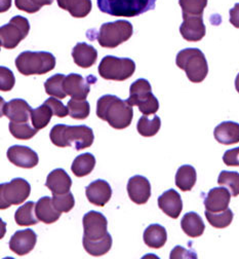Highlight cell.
Returning a JSON list of instances; mask_svg holds the SVG:
<instances>
[{
    "label": "cell",
    "instance_id": "cell-1",
    "mask_svg": "<svg viewBox=\"0 0 239 259\" xmlns=\"http://www.w3.org/2000/svg\"><path fill=\"white\" fill-rule=\"evenodd\" d=\"M97 116L107 121L113 128L123 130L130 125L133 110L126 100L123 101L113 95H105L97 102Z\"/></svg>",
    "mask_w": 239,
    "mask_h": 259
},
{
    "label": "cell",
    "instance_id": "cell-2",
    "mask_svg": "<svg viewBox=\"0 0 239 259\" xmlns=\"http://www.w3.org/2000/svg\"><path fill=\"white\" fill-rule=\"evenodd\" d=\"M50 138L52 143L58 147H73L76 150H81L92 145L94 135L92 130L85 124L67 125L60 123L51 130Z\"/></svg>",
    "mask_w": 239,
    "mask_h": 259
},
{
    "label": "cell",
    "instance_id": "cell-3",
    "mask_svg": "<svg viewBox=\"0 0 239 259\" xmlns=\"http://www.w3.org/2000/svg\"><path fill=\"white\" fill-rule=\"evenodd\" d=\"M56 63V58L51 53L26 51L17 57L16 67L25 76L42 75L52 71Z\"/></svg>",
    "mask_w": 239,
    "mask_h": 259
},
{
    "label": "cell",
    "instance_id": "cell-4",
    "mask_svg": "<svg viewBox=\"0 0 239 259\" xmlns=\"http://www.w3.org/2000/svg\"><path fill=\"white\" fill-rule=\"evenodd\" d=\"M177 66L186 72L191 82H202L209 73V65L204 54L199 49H185L178 53Z\"/></svg>",
    "mask_w": 239,
    "mask_h": 259
},
{
    "label": "cell",
    "instance_id": "cell-5",
    "mask_svg": "<svg viewBox=\"0 0 239 259\" xmlns=\"http://www.w3.org/2000/svg\"><path fill=\"white\" fill-rule=\"evenodd\" d=\"M156 0H98L102 13L113 17L132 18L155 9Z\"/></svg>",
    "mask_w": 239,
    "mask_h": 259
},
{
    "label": "cell",
    "instance_id": "cell-6",
    "mask_svg": "<svg viewBox=\"0 0 239 259\" xmlns=\"http://www.w3.org/2000/svg\"><path fill=\"white\" fill-rule=\"evenodd\" d=\"M126 102L131 106H138L145 115L155 114L159 109V102L152 94V88L147 79L140 78L132 82Z\"/></svg>",
    "mask_w": 239,
    "mask_h": 259
},
{
    "label": "cell",
    "instance_id": "cell-7",
    "mask_svg": "<svg viewBox=\"0 0 239 259\" xmlns=\"http://www.w3.org/2000/svg\"><path fill=\"white\" fill-rule=\"evenodd\" d=\"M132 33V25L127 21L119 20L102 25L97 34V39L102 48L115 49L127 41Z\"/></svg>",
    "mask_w": 239,
    "mask_h": 259
},
{
    "label": "cell",
    "instance_id": "cell-8",
    "mask_svg": "<svg viewBox=\"0 0 239 259\" xmlns=\"http://www.w3.org/2000/svg\"><path fill=\"white\" fill-rule=\"evenodd\" d=\"M135 63L129 58L106 56L99 65V74L107 80L123 81L132 76Z\"/></svg>",
    "mask_w": 239,
    "mask_h": 259
},
{
    "label": "cell",
    "instance_id": "cell-9",
    "mask_svg": "<svg viewBox=\"0 0 239 259\" xmlns=\"http://www.w3.org/2000/svg\"><path fill=\"white\" fill-rule=\"evenodd\" d=\"M31 185L23 178H15L0 185V209L23 204L30 196Z\"/></svg>",
    "mask_w": 239,
    "mask_h": 259
},
{
    "label": "cell",
    "instance_id": "cell-10",
    "mask_svg": "<svg viewBox=\"0 0 239 259\" xmlns=\"http://www.w3.org/2000/svg\"><path fill=\"white\" fill-rule=\"evenodd\" d=\"M29 31L30 23L26 18L22 16L12 18L9 24L0 28V46L7 50H14L28 36Z\"/></svg>",
    "mask_w": 239,
    "mask_h": 259
},
{
    "label": "cell",
    "instance_id": "cell-11",
    "mask_svg": "<svg viewBox=\"0 0 239 259\" xmlns=\"http://www.w3.org/2000/svg\"><path fill=\"white\" fill-rule=\"evenodd\" d=\"M83 239L89 242L103 240L109 234L107 218L100 212L90 211L83 216Z\"/></svg>",
    "mask_w": 239,
    "mask_h": 259
},
{
    "label": "cell",
    "instance_id": "cell-12",
    "mask_svg": "<svg viewBox=\"0 0 239 259\" xmlns=\"http://www.w3.org/2000/svg\"><path fill=\"white\" fill-rule=\"evenodd\" d=\"M95 77L89 76L84 78L80 74L71 73L67 75L64 80V91L72 99H86L90 92V84L95 82Z\"/></svg>",
    "mask_w": 239,
    "mask_h": 259
},
{
    "label": "cell",
    "instance_id": "cell-13",
    "mask_svg": "<svg viewBox=\"0 0 239 259\" xmlns=\"http://www.w3.org/2000/svg\"><path fill=\"white\" fill-rule=\"evenodd\" d=\"M180 33L187 41H200L207 33V28L203 23L202 16L183 15V23L180 27Z\"/></svg>",
    "mask_w": 239,
    "mask_h": 259
},
{
    "label": "cell",
    "instance_id": "cell-14",
    "mask_svg": "<svg viewBox=\"0 0 239 259\" xmlns=\"http://www.w3.org/2000/svg\"><path fill=\"white\" fill-rule=\"evenodd\" d=\"M8 158L11 163L19 168L32 169L38 165V154L27 146L14 145L8 150Z\"/></svg>",
    "mask_w": 239,
    "mask_h": 259
},
{
    "label": "cell",
    "instance_id": "cell-15",
    "mask_svg": "<svg viewBox=\"0 0 239 259\" xmlns=\"http://www.w3.org/2000/svg\"><path fill=\"white\" fill-rule=\"evenodd\" d=\"M127 193L131 202L136 205H144L151 197V184L149 180L141 175L131 177L127 182Z\"/></svg>",
    "mask_w": 239,
    "mask_h": 259
},
{
    "label": "cell",
    "instance_id": "cell-16",
    "mask_svg": "<svg viewBox=\"0 0 239 259\" xmlns=\"http://www.w3.org/2000/svg\"><path fill=\"white\" fill-rule=\"evenodd\" d=\"M37 242V235L35 232L27 229L16 232L10 240V249L19 256L29 254Z\"/></svg>",
    "mask_w": 239,
    "mask_h": 259
},
{
    "label": "cell",
    "instance_id": "cell-17",
    "mask_svg": "<svg viewBox=\"0 0 239 259\" xmlns=\"http://www.w3.org/2000/svg\"><path fill=\"white\" fill-rule=\"evenodd\" d=\"M85 194L90 204L104 207L112 197V189L107 181L98 179L85 187Z\"/></svg>",
    "mask_w": 239,
    "mask_h": 259
},
{
    "label": "cell",
    "instance_id": "cell-18",
    "mask_svg": "<svg viewBox=\"0 0 239 259\" xmlns=\"http://www.w3.org/2000/svg\"><path fill=\"white\" fill-rule=\"evenodd\" d=\"M31 111L32 108L23 99H13L2 107V115L15 122H29Z\"/></svg>",
    "mask_w": 239,
    "mask_h": 259
},
{
    "label": "cell",
    "instance_id": "cell-19",
    "mask_svg": "<svg viewBox=\"0 0 239 259\" xmlns=\"http://www.w3.org/2000/svg\"><path fill=\"white\" fill-rule=\"evenodd\" d=\"M159 209L168 217L177 219L183 210V202L179 192L175 189H168L158 198Z\"/></svg>",
    "mask_w": 239,
    "mask_h": 259
},
{
    "label": "cell",
    "instance_id": "cell-20",
    "mask_svg": "<svg viewBox=\"0 0 239 259\" xmlns=\"http://www.w3.org/2000/svg\"><path fill=\"white\" fill-rule=\"evenodd\" d=\"M231 194L225 187H215L209 191L204 199V207L210 212L219 213L228 209Z\"/></svg>",
    "mask_w": 239,
    "mask_h": 259
},
{
    "label": "cell",
    "instance_id": "cell-21",
    "mask_svg": "<svg viewBox=\"0 0 239 259\" xmlns=\"http://www.w3.org/2000/svg\"><path fill=\"white\" fill-rule=\"evenodd\" d=\"M45 186L53 194H63L70 191L72 180L65 170L56 169L47 175Z\"/></svg>",
    "mask_w": 239,
    "mask_h": 259
},
{
    "label": "cell",
    "instance_id": "cell-22",
    "mask_svg": "<svg viewBox=\"0 0 239 259\" xmlns=\"http://www.w3.org/2000/svg\"><path fill=\"white\" fill-rule=\"evenodd\" d=\"M72 58L78 67L89 68L97 62L98 52L92 46L79 42L72 50Z\"/></svg>",
    "mask_w": 239,
    "mask_h": 259
},
{
    "label": "cell",
    "instance_id": "cell-23",
    "mask_svg": "<svg viewBox=\"0 0 239 259\" xmlns=\"http://www.w3.org/2000/svg\"><path fill=\"white\" fill-rule=\"evenodd\" d=\"M214 136L221 144H236L239 142V123L234 121H224L215 127Z\"/></svg>",
    "mask_w": 239,
    "mask_h": 259
},
{
    "label": "cell",
    "instance_id": "cell-24",
    "mask_svg": "<svg viewBox=\"0 0 239 259\" xmlns=\"http://www.w3.org/2000/svg\"><path fill=\"white\" fill-rule=\"evenodd\" d=\"M35 214L40 222L45 224H52L59 220L61 214L53 204V198L42 197L36 203Z\"/></svg>",
    "mask_w": 239,
    "mask_h": 259
},
{
    "label": "cell",
    "instance_id": "cell-25",
    "mask_svg": "<svg viewBox=\"0 0 239 259\" xmlns=\"http://www.w3.org/2000/svg\"><path fill=\"white\" fill-rule=\"evenodd\" d=\"M181 228L188 237L198 238L203 235L206 225H204L202 218L197 213L189 212L182 218Z\"/></svg>",
    "mask_w": 239,
    "mask_h": 259
},
{
    "label": "cell",
    "instance_id": "cell-26",
    "mask_svg": "<svg viewBox=\"0 0 239 259\" xmlns=\"http://www.w3.org/2000/svg\"><path fill=\"white\" fill-rule=\"evenodd\" d=\"M60 9L69 12L73 18L86 17L92 8L91 0H57Z\"/></svg>",
    "mask_w": 239,
    "mask_h": 259
},
{
    "label": "cell",
    "instance_id": "cell-27",
    "mask_svg": "<svg viewBox=\"0 0 239 259\" xmlns=\"http://www.w3.org/2000/svg\"><path fill=\"white\" fill-rule=\"evenodd\" d=\"M144 243L152 249L162 248L167 240L166 230L160 224H151L144 232Z\"/></svg>",
    "mask_w": 239,
    "mask_h": 259
},
{
    "label": "cell",
    "instance_id": "cell-28",
    "mask_svg": "<svg viewBox=\"0 0 239 259\" xmlns=\"http://www.w3.org/2000/svg\"><path fill=\"white\" fill-rule=\"evenodd\" d=\"M95 166V158L91 153H83L78 155L72 163L71 171L76 177H84L89 175Z\"/></svg>",
    "mask_w": 239,
    "mask_h": 259
},
{
    "label": "cell",
    "instance_id": "cell-29",
    "mask_svg": "<svg viewBox=\"0 0 239 259\" xmlns=\"http://www.w3.org/2000/svg\"><path fill=\"white\" fill-rule=\"evenodd\" d=\"M197 175L194 167L184 165L179 168L176 174V185L182 191H190L196 183Z\"/></svg>",
    "mask_w": 239,
    "mask_h": 259
},
{
    "label": "cell",
    "instance_id": "cell-30",
    "mask_svg": "<svg viewBox=\"0 0 239 259\" xmlns=\"http://www.w3.org/2000/svg\"><path fill=\"white\" fill-rule=\"evenodd\" d=\"M35 206L36 204L34 202H27L25 205L21 206L15 214L16 223L20 226L36 225L39 220L35 217Z\"/></svg>",
    "mask_w": 239,
    "mask_h": 259
},
{
    "label": "cell",
    "instance_id": "cell-31",
    "mask_svg": "<svg viewBox=\"0 0 239 259\" xmlns=\"http://www.w3.org/2000/svg\"><path fill=\"white\" fill-rule=\"evenodd\" d=\"M161 120L160 117L157 115H143L138 123H136V130L141 136L144 137H153L155 136L160 130Z\"/></svg>",
    "mask_w": 239,
    "mask_h": 259
},
{
    "label": "cell",
    "instance_id": "cell-32",
    "mask_svg": "<svg viewBox=\"0 0 239 259\" xmlns=\"http://www.w3.org/2000/svg\"><path fill=\"white\" fill-rule=\"evenodd\" d=\"M54 115V111L46 103H43L41 106L32 109L31 111V122L32 125L37 128L38 131L44 128L51 121Z\"/></svg>",
    "mask_w": 239,
    "mask_h": 259
},
{
    "label": "cell",
    "instance_id": "cell-33",
    "mask_svg": "<svg viewBox=\"0 0 239 259\" xmlns=\"http://www.w3.org/2000/svg\"><path fill=\"white\" fill-rule=\"evenodd\" d=\"M83 248L84 250L91 256L99 257L102 255H105L108 253L112 247V237L110 234L107 235L103 240L95 241V242H89L82 240Z\"/></svg>",
    "mask_w": 239,
    "mask_h": 259
},
{
    "label": "cell",
    "instance_id": "cell-34",
    "mask_svg": "<svg viewBox=\"0 0 239 259\" xmlns=\"http://www.w3.org/2000/svg\"><path fill=\"white\" fill-rule=\"evenodd\" d=\"M11 134L18 140H29L35 136L38 130L32 127L29 122H15L11 121L9 124Z\"/></svg>",
    "mask_w": 239,
    "mask_h": 259
},
{
    "label": "cell",
    "instance_id": "cell-35",
    "mask_svg": "<svg viewBox=\"0 0 239 259\" xmlns=\"http://www.w3.org/2000/svg\"><path fill=\"white\" fill-rule=\"evenodd\" d=\"M64 74H55L52 77H50L44 82V89L45 93L52 97H56L58 99H65L68 96L64 91V80H65Z\"/></svg>",
    "mask_w": 239,
    "mask_h": 259
},
{
    "label": "cell",
    "instance_id": "cell-36",
    "mask_svg": "<svg viewBox=\"0 0 239 259\" xmlns=\"http://www.w3.org/2000/svg\"><path fill=\"white\" fill-rule=\"evenodd\" d=\"M206 217L209 223L214 226L215 229H226L231 224L234 214L231 209H226L225 211L219 213H213L210 211H206Z\"/></svg>",
    "mask_w": 239,
    "mask_h": 259
},
{
    "label": "cell",
    "instance_id": "cell-37",
    "mask_svg": "<svg viewBox=\"0 0 239 259\" xmlns=\"http://www.w3.org/2000/svg\"><path fill=\"white\" fill-rule=\"evenodd\" d=\"M69 115L74 119H85L90 112L89 103L85 99H71L67 104Z\"/></svg>",
    "mask_w": 239,
    "mask_h": 259
},
{
    "label": "cell",
    "instance_id": "cell-38",
    "mask_svg": "<svg viewBox=\"0 0 239 259\" xmlns=\"http://www.w3.org/2000/svg\"><path fill=\"white\" fill-rule=\"evenodd\" d=\"M218 184L227 186L233 197L239 196V173L222 171L218 178Z\"/></svg>",
    "mask_w": 239,
    "mask_h": 259
},
{
    "label": "cell",
    "instance_id": "cell-39",
    "mask_svg": "<svg viewBox=\"0 0 239 259\" xmlns=\"http://www.w3.org/2000/svg\"><path fill=\"white\" fill-rule=\"evenodd\" d=\"M53 204L60 213H68L74 208L75 200L69 191L63 194H53Z\"/></svg>",
    "mask_w": 239,
    "mask_h": 259
},
{
    "label": "cell",
    "instance_id": "cell-40",
    "mask_svg": "<svg viewBox=\"0 0 239 259\" xmlns=\"http://www.w3.org/2000/svg\"><path fill=\"white\" fill-rule=\"evenodd\" d=\"M183 15L202 16L208 6V0H179Z\"/></svg>",
    "mask_w": 239,
    "mask_h": 259
},
{
    "label": "cell",
    "instance_id": "cell-41",
    "mask_svg": "<svg viewBox=\"0 0 239 259\" xmlns=\"http://www.w3.org/2000/svg\"><path fill=\"white\" fill-rule=\"evenodd\" d=\"M54 0H15L18 10L28 14H35L44 6L53 5Z\"/></svg>",
    "mask_w": 239,
    "mask_h": 259
},
{
    "label": "cell",
    "instance_id": "cell-42",
    "mask_svg": "<svg viewBox=\"0 0 239 259\" xmlns=\"http://www.w3.org/2000/svg\"><path fill=\"white\" fill-rule=\"evenodd\" d=\"M16 83V78L13 71L5 66L0 67V90L3 92H10Z\"/></svg>",
    "mask_w": 239,
    "mask_h": 259
},
{
    "label": "cell",
    "instance_id": "cell-43",
    "mask_svg": "<svg viewBox=\"0 0 239 259\" xmlns=\"http://www.w3.org/2000/svg\"><path fill=\"white\" fill-rule=\"evenodd\" d=\"M44 103H46L49 106H51V108L53 109L54 111V115L58 116V117H66L68 115V113H69V109H68V107H66L62 101L60 99H56V97H53V98H50L47 99L46 101H44Z\"/></svg>",
    "mask_w": 239,
    "mask_h": 259
},
{
    "label": "cell",
    "instance_id": "cell-44",
    "mask_svg": "<svg viewBox=\"0 0 239 259\" xmlns=\"http://www.w3.org/2000/svg\"><path fill=\"white\" fill-rule=\"evenodd\" d=\"M223 161L226 166L239 167V147L227 150L224 153Z\"/></svg>",
    "mask_w": 239,
    "mask_h": 259
},
{
    "label": "cell",
    "instance_id": "cell-45",
    "mask_svg": "<svg viewBox=\"0 0 239 259\" xmlns=\"http://www.w3.org/2000/svg\"><path fill=\"white\" fill-rule=\"evenodd\" d=\"M170 259H176V258H197L196 253L186 250L185 248L181 246H177L172 253L169 255Z\"/></svg>",
    "mask_w": 239,
    "mask_h": 259
},
{
    "label": "cell",
    "instance_id": "cell-46",
    "mask_svg": "<svg viewBox=\"0 0 239 259\" xmlns=\"http://www.w3.org/2000/svg\"><path fill=\"white\" fill-rule=\"evenodd\" d=\"M230 23L235 27L239 28V4H236L233 9L230 10Z\"/></svg>",
    "mask_w": 239,
    "mask_h": 259
},
{
    "label": "cell",
    "instance_id": "cell-47",
    "mask_svg": "<svg viewBox=\"0 0 239 259\" xmlns=\"http://www.w3.org/2000/svg\"><path fill=\"white\" fill-rule=\"evenodd\" d=\"M11 5L12 0H2V9H0V12H7L11 8Z\"/></svg>",
    "mask_w": 239,
    "mask_h": 259
},
{
    "label": "cell",
    "instance_id": "cell-48",
    "mask_svg": "<svg viewBox=\"0 0 239 259\" xmlns=\"http://www.w3.org/2000/svg\"><path fill=\"white\" fill-rule=\"evenodd\" d=\"M235 89L239 93V73L237 74V76L235 78Z\"/></svg>",
    "mask_w": 239,
    "mask_h": 259
}]
</instances>
